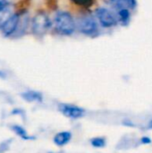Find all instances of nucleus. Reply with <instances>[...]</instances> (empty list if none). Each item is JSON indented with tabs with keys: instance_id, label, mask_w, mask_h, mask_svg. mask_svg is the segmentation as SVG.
<instances>
[{
	"instance_id": "1",
	"label": "nucleus",
	"mask_w": 152,
	"mask_h": 153,
	"mask_svg": "<svg viewBox=\"0 0 152 153\" xmlns=\"http://www.w3.org/2000/svg\"><path fill=\"white\" fill-rule=\"evenodd\" d=\"M56 30L63 35H70L75 30V22L72 15L67 12H58L55 16Z\"/></svg>"
},
{
	"instance_id": "2",
	"label": "nucleus",
	"mask_w": 152,
	"mask_h": 153,
	"mask_svg": "<svg viewBox=\"0 0 152 153\" xmlns=\"http://www.w3.org/2000/svg\"><path fill=\"white\" fill-rule=\"evenodd\" d=\"M51 26L48 16L44 13H39L32 19V31L38 36L44 35Z\"/></svg>"
},
{
	"instance_id": "3",
	"label": "nucleus",
	"mask_w": 152,
	"mask_h": 153,
	"mask_svg": "<svg viewBox=\"0 0 152 153\" xmlns=\"http://www.w3.org/2000/svg\"><path fill=\"white\" fill-rule=\"evenodd\" d=\"M77 27L78 30L86 35L93 34L97 30V24L94 19L91 16L85 15L78 19L77 21Z\"/></svg>"
},
{
	"instance_id": "4",
	"label": "nucleus",
	"mask_w": 152,
	"mask_h": 153,
	"mask_svg": "<svg viewBox=\"0 0 152 153\" xmlns=\"http://www.w3.org/2000/svg\"><path fill=\"white\" fill-rule=\"evenodd\" d=\"M96 13L101 25L104 27H112L116 23V16L106 8H99Z\"/></svg>"
},
{
	"instance_id": "5",
	"label": "nucleus",
	"mask_w": 152,
	"mask_h": 153,
	"mask_svg": "<svg viewBox=\"0 0 152 153\" xmlns=\"http://www.w3.org/2000/svg\"><path fill=\"white\" fill-rule=\"evenodd\" d=\"M20 22V16L17 13H13L10 19L3 25L1 28L2 33L4 36H10L14 33V31L17 30V27Z\"/></svg>"
},
{
	"instance_id": "6",
	"label": "nucleus",
	"mask_w": 152,
	"mask_h": 153,
	"mask_svg": "<svg viewBox=\"0 0 152 153\" xmlns=\"http://www.w3.org/2000/svg\"><path fill=\"white\" fill-rule=\"evenodd\" d=\"M60 111L69 118H79L84 115V110L76 106L72 105H61Z\"/></svg>"
},
{
	"instance_id": "7",
	"label": "nucleus",
	"mask_w": 152,
	"mask_h": 153,
	"mask_svg": "<svg viewBox=\"0 0 152 153\" xmlns=\"http://www.w3.org/2000/svg\"><path fill=\"white\" fill-rule=\"evenodd\" d=\"M108 3L114 5L116 8L121 9H128L133 8L135 6V0H107Z\"/></svg>"
},
{
	"instance_id": "8",
	"label": "nucleus",
	"mask_w": 152,
	"mask_h": 153,
	"mask_svg": "<svg viewBox=\"0 0 152 153\" xmlns=\"http://www.w3.org/2000/svg\"><path fill=\"white\" fill-rule=\"evenodd\" d=\"M13 15V9L10 4L0 8V29Z\"/></svg>"
},
{
	"instance_id": "9",
	"label": "nucleus",
	"mask_w": 152,
	"mask_h": 153,
	"mask_svg": "<svg viewBox=\"0 0 152 153\" xmlns=\"http://www.w3.org/2000/svg\"><path fill=\"white\" fill-rule=\"evenodd\" d=\"M72 134L69 132H62L57 134L54 138V143L57 146H64L71 140Z\"/></svg>"
},
{
	"instance_id": "10",
	"label": "nucleus",
	"mask_w": 152,
	"mask_h": 153,
	"mask_svg": "<svg viewBox=\"0 0 152 153\" xmlns=\"http://www.w3.org/2000/svg\"><path fill=\"white\" fill-rule=\"evenodd\" d=\"M22 97L28 100V101H40L41 100V97L39 93L37 92H33V91H30V92H26L22 94Z\"/></svg>"
},
{
	"instance_id": "11",
	"label": "nucleus",
	"mask_w": 152,
	"mask_h": 153,
	"mask_svg": "<svg viewBox=\"0 0 152 153\" xmlns=\"http://www.w3.org/2000/svg\"><path fill=\"white\" fill-rule=\"evenodd\" d=\"M91 144L94 147H104L105 146V140L103 138H94L91 140Z\"/></svg>"
},
{
	"instance_id": "12",
	"label": "nucleus",
	"mask_w": 152,
	"mask_h": 153,
	"mask_svg": "<svg viewBox=\"0 0 152 153\" xmlns=\"http://www.w3.org/2000/svg\"><path fill=\"white\" fill-rule=\"evenodd\" d=\"M118 15L122 21H126L129 18L130 13H129L128 9H121L118 13Z\"/></svg>"
},
{
	"instance_id": "13",
	"label": "nucleus",
	"mask_w": 152,
	"mask_h": 153,
	"mask_svg": "<svg viewBox=\"0 0 152 153\" xmlns=\"http://www.w3.org/2000/svg\"><path fill=\"white\" fill-rule=\"evenodd\" d=\"M72 1L76 4L82 6H90L93 3V0H72Z\"/></svg>"
},
{
	"instance_id": "14",
	"label": "nucleus",
	"mask_w": 152,
	"mask_h": 153,
	"mask_svg": "<svg viewBox=\"0 0 152 153\" xmlns=\"http://www.w3.org/2000/svg\"><path fill=\"white\" fill-rule=\"evenodd\" d=\"M13 129L16 131V133L18 134H20L21 136H24L25 135V132H24V130H22L21 127H18V126H15V127H13Z\"/></svg>"
},
{
	"instance_id": "15",
	"label": "nucleus",
	"mask_w": 152,
	"mask_h": 153,
	"mask_svg": "<svg viewBox=\"0 0 152 153\" xmlns=\"http://www.w3.org/2000/svg\"><path fill=\"white\" fill-rule=\"evenodd\" d=\"M7 4H10V0H0V8L5 6Z\"/></svg>"
},
{
	"instance_id": "16",
	"label": "nucleus",
	"mask_w": 152,
	"mask_h": 153,
	"mask_svg": "<svg viewBox=\"0 0 152 153\" xmlns=\"http://www.w3.org/2000/svg\"><path fill=\"white\" fill-rule=\"evenodd\" d=\"M142 143H151V140L147 137H144V138H142Z\"/></svg>"
}]
</instances>
